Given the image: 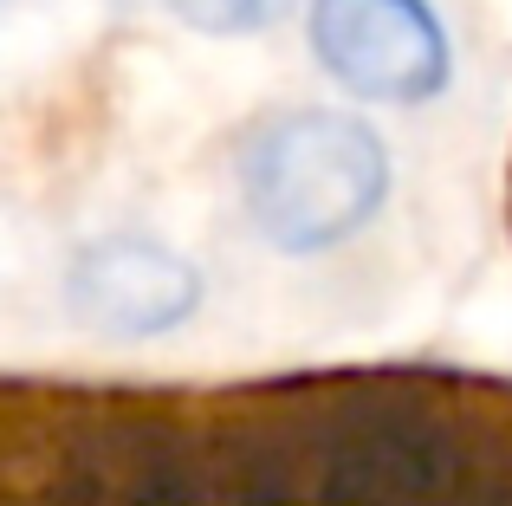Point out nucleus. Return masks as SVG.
<instances>
[{
  "label": "nucleus",
  "instance_id": "obj_4",
  "mask_svg": "<svg viewBox=\"0 0 512 506\" xmlns=\"http://www.w3.org/2000/svg\"><path fill=\"white\" fill-rule=\"evenodd\" d=\"M169 7L182 13L188 26H201V33H260L292 0H169Z\"/></svg>",
  "mask_w": 512,
  "mask_h": 506
},
{
  "label": "nucleus",
  "instance_id": "obj_1",
  "mask_svg": "<svg viewBox=\"0 0 512 506\" xmlns=\"http://www.w3.org/2000/svg\"><path fill=\"white\" fill-rule=\"evenodd\" d=\"M253 228L279 253H325L350 241L389 195V156L370 124L331 111L279 117L240 163Z\"/></svg>",
  "mask_w": 512,
  "mask_h": 506
},
{
  "label": "nucleus",
  "instance_id": "obj_3",
  "mask_svg": "<svg viewBox=\"0 0 512 506\" xmlns=\"http://www.w3.org/2000/svg\"><path fill=\"white\" fill-rule=\"evenodd\" d=\"M65 299L85 325L111 331V338H156L201 305V279L182 253L117 234V241H98L72 260Z\"/></svg>",
  "mask_w": 512,
  "mask_h": 506
},
{
  "label": "nucleus",
  "instance_id": "obj_2",
  "mask_svg": "<svg viewBox=\"0 0 512 506\" xmlns=\"http://www.w3.org/2000/svg\"><path fill=\"white\" fill-rule=\"evenodd\" d=\"M312 52L370 104H415L448 85V33L428 0H312Z\"/></svg>",
  "mask_w": 512,
  "mask_h": 506
}]
</instances>
